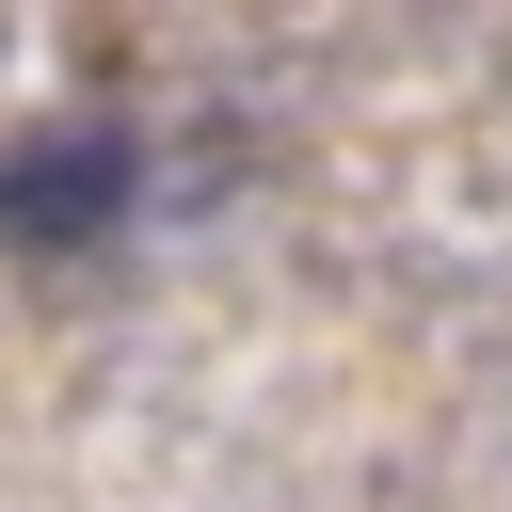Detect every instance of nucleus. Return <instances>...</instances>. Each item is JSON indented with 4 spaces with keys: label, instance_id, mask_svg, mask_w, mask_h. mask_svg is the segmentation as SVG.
Returning <instances> with one entry per match:
<instances>
[{
    "label": "nucleus",
    "instance_id": "nucleus-1",
    "mask_svg": "<svg viewBox=\"0 0 512 512\" xmlns=\"http://www.w3.org/2000/svg\"><path fill=\"white\" fill-rule=\"evenodd\" d=\"M128 176H144V160H128L112 128L16 144V160H0V240H80V224H112V208H128Z\"/></svg>",
    "mask_w": 512,
    "mask_h": 512
}]
</instances>
